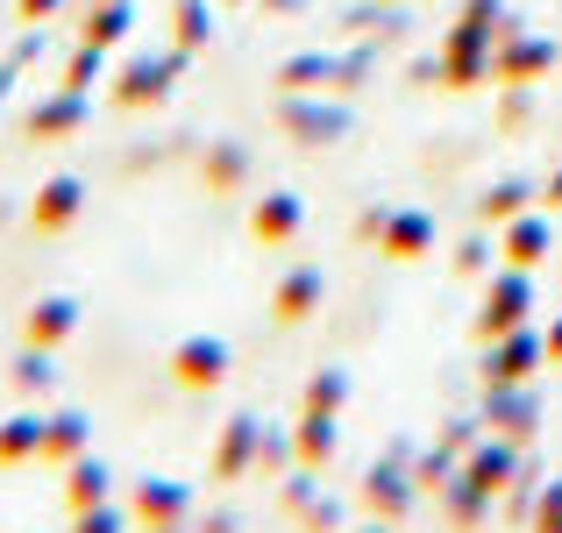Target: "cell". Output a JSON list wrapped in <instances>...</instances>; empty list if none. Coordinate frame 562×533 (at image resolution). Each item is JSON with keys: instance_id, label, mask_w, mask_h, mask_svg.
Instances as JSON below:
<instances>
[{"instance_id": "4fadbf2b", "label": "cell", "mask_w": 562, "mask_h": 533, "mask_svg": "<svg viewBox=\"0 0 562 533\" xmlns=\"http://www.w3.org/2000/svg\"><path fill=\"white\" fill-rule=\"evenodd\" d=\"M541 242H549V235H541V220H513V228H506V257H513V271H520V263H541Z\"/></svg>"}, {"instance_id": "d6986e66", "label": "cell", "mask_w": 562, "mask_h": 533, "mask_svg": "<svg viewBox=\"0 0 562 533\" xmlns=\"http://www.w3.org/2000/svg\"><path fill=\"white\" fill-rule=\"evenodd\" d=\"M243 171H249V165H243V150H214V157H206V185H235Z\"/></svg>"}, {"instance_id": "277c9868", "label": "cell", "mask_w": 562, "mask_h": 533, "mask_svg": "<svg viewBox=\"0 0 562 533\" xmlns=\"http://www.w3.org/2000/svg\"><path fill=\"white\" fill-rule=\"evenodd\" d=\"M321 292H328V277H321L314 263H300V271H285V277H278V292H271V314L292 328V320H306V314L321 306Z\"/></svg>"}, {"instance_id": "e0dca14e", "label": "cell", "mask_w": 562, "mask_h": 533, "mask_svg": "<svg viewBox=\"0 0 562 533\" xmlns=\"http://www.w3.org/2000/svg\"><path fill=\"white\" fill-rule=\"evenodd\" d=\"M71 122H79V100H50V107H43L29 128H36V143H50L57 128H71Z\"/></svg>"}, {"instance_id": "8992f818", "label": "cell", "mask_w": 562, "mask_h": 533, "mask_svg": "<svg viewBox=\"0 0 562 533\" xmlns=\"http://www.w3.org/2000/svg\"><path fill=\"white\" fill-rule=\"evenodd\" d=\"M79 206H86V185H79V178H50V185L36 192V228L43 235L71 228V220H79Z\"/></svg>"}, {"instance_id": "8fae6325", "label": "cell", "mask_w": 562, "mask_h": 533, "mask_svg": "<svg viewBox=\"0 0 562 533\" xmlns=\"http://www.w3.org/2000/svg\"><path fill=\"white\" fill-rule=\"evenodd\" d=\"M43 455H86V412H50L43 420Z\"/></svg>"}, {"instance_id": "3957f363", "label": "cell", "mask_w": 562, "mask_h": 533, "mask_svg": "<svg viewBox=\"0 0 562 533\" xmlns=\"http://www.w3.org/2000/svg\"><path fill=\"white\" fill-rule=\"evenodd\" d=\"M300 220H306V200H300V192H263L257 214H249V235H257V242H292V235H300Z\"/></svg>"}, {"instance_id": "5bb4252c", "label": "cell", "mask_w": 562, "mask_h": 533, "mask_svg": "<svg viewBox=\"0 0 562 533\" xmlns=\"http://www.w3.org/2000/svg\"><path fill=\"white\" fill-rule=\"evenodd\" d=\"M328 449H335V412H306V427H300V455H306V463H321Z\"/></svg>"}, {"instance_id": "ffe728a7", "label": "cell", "mask_w": 562, "mask_h": 533, "mask_svg": "<svg viewBox=\"0 0 562 533\" xmlns=\"http://www.w3.org/2000/svg\"><path fill=\"white\" fill-rule=\"evenodd\" d=\"M79 533H122V506H93V512H79Z\"/></svg>"}, {"instance_id": "52a82bcc", "label": "cell", "mask_w": 562, "mask_h": 533, "mask_svg": "<svg viewBox=\"0 0 562 533\" xmlns=\"http://www.w3.org/2000/svg\"><path fill=\"white\" fill-rule=\"evenodd\" d=\"M427 242H435V214H392L384 220V257H398V263H413V257H427Z\"/></svg>"}, {"instance_id": "ac0fdd59", "label": "cell", "mask_w": 562, "mask_h": 533, "mask_svg": "<svg viewBox=\"0 0 562 533\" xmlns=\"http://www.w3.org/2000/svg\"><path fill=\"white\" fill-rule=\"evenodd\" d=\"M128 107H150V100H165V65H150V71H136V86H128Z\"/></svg>"}, {"instance_id": "30bf717a", "label": "cell", "mask_w": 562, "mask_h": 533, "mask_svg": "<svg viewBox=\"0 0 562 533\" xmlns=\"http://www.w3.org/2000/svg\"><path fill=\"white\" fill-rule=\"evenodd\" d=\"M520 314H527V277L513 271V277H498V285H492V306H484V334H506Z\"/></svg>"}, {"instance_id": "5b68a950", "label": "cell", "mask_w": 562, "mask_h": 533, "mask_svg": "<svg viewBox=\"0 0 562 533\" xmlns=\"http://www.w3.org/2000/svg\"><path fill=\"white\" fill-rule=\"evenodd\" d=\"M71 328H79V299L50 292V299H36V314H29V349H57V342H71Z\"/></svg>"}, {"instance_id": "7402d4cb", "label": "cell", "mask_w": 562, "mask_h": 533, "mask_svg": "<svg viewBox=\"0 0 562 533\" xmlns=\"http://www.w3.org/2000/svg\"><path fill=\"white\" fill-rule=\"evenodd\" d=\"M363 533H384V526H363Z\"/></svg>"}, {"instance_id": "7a4b0ae2", "label": "cell", "mask_w": 562, "mask_h": 533, "mask_svg": "<svg viewBox=\"0 0 562 533\" xmlns=\"http://www.w3.org/2000/svg\"><path fill=\"white\" fill-rule=\"evenodd\" d=\"M136 526L143 533H179L186 526V512H192V491L186 484H171V477H150V484H136Z\"/></svg>"}, {"instance_id": "9c48e42d", "label": "cell", "mask_w": 562, "mask_h": 533, "mask_svg": "<svg viewBox=\"0 0 562 533\" xmlns=\"http://www.w3.org/2000/svg\"><path fill=\"white\" fill-rule=\"evenodd\" d=\"M36 455H43V420L36 412L0 420V463H36Z\"/></svg>"}, {"instance_id": "ba28073f", "label": "cell", "mask_w": 562, "mask_h": 533, "mask_svg": "<svg viewBox=\"0 0 562 533\" xmlns=\"http://www.w3.org/2000/svg\"><path fill=\"white\" fill-rule=\"evenodd\" d=\"M257 434H263V427L243 412V420H235L228 434H221V449H214V477H228V484L243 477V469H249V455H257Z\"/></svg>"}, {"instance_id": "2e32d148", "label": "cell", "mask_w": 562, "mask_h": 533, "mask_svg": "<svg viewBox=\"0 0 562 533\" xmlns=\"http://www.w3.org/2000/svg\"><path fill=\"white\" fill-rule=\"evenodd\" d=\"M349 398V377L342 370H328V377H314V392H306V412H335Z\"/></svg>"}, {"instance_id": "44dd1931", "label": "cell", "mask_w": 562, "mask_h": 533, "mask_svg": "<svg viewBox=\"0 0 562 533\" xmlns=\"http://www.w3.org/2000/svg\"><path fill=\"white\" fill-rule=\"evenodd\" d=\"M200 533H235V520H228V512H214V520H206Z\"/></svg>"}, {"instance_id": "6da1fadb", "label": "cell", "mask_w": 562, "mask_h": 533, "mask_svg": "<svg viewBox=\"0 0 562 533\" xmlns=\"http://www.w3.org/2000/svg\"><path fill=\"white\" fill-rule=\"evenodd\" d=\"M228 363H235V349L221 342V334H186V342L171 349V384H179V392H221V384H228Z\"/></svg>"}, {"instance_id": "9a60e30c", "label": "cell", "mask_w": 562, "mask_h": 533, "mask_svg": "<svg viewBox=\"0 0 562 533\" xmlns=\"http://www.w3.org/2000/svg\"><path fill=\"white\" fill-rule=\"evenodd\" d=\"M527 370H535V342H527V334H520V342H506V349H498L492 377H498V384H513V377H527Z\"/></svg>"}, {"instance_id": "7c38bea8", "label": "cell", "mask_w": 562, "mask_h": 533, "mask_svg": "<svg viewBox=\"0 0 562 533\" xmlns=\"http://www.w3.org/2000/svg\"><path fill=\"white\" fill-rule=\"evenodd\" d=\"M93 506H108V469L71 463V512H93Z\"/></svg>"}]
</instances>
